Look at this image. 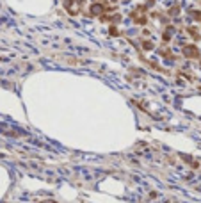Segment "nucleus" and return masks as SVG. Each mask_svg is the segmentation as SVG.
Listing matches in <instances>:
<instances>
[{
    "label": "nucleus",
    "mask_w": 201,
    "mask_h": 203,
    "mask_svg": "<svg viewBox=\"0 0 201 203\" xmlns=\"http://www.w3.org/2000/svg\"><path fill=\"white\" fill-rule=\"evenodd\" d=\"M103 11H105V6H101V4H98V2H96V4H93V6L89 7V13H91L93 16H98V15H101Z\"/></svg>",
    "instance_id": "nucleus-3"
},
{
    "label": "nucleus",
    "mask_w": 201,
    "mask_h": 203,
    "mask_svg": "<svg viewBox=\"0 0 201 203\" xmlns=\"http://www.w3.org/2000/svg\"><path fill=\"white\" fill-rule=\"evenodd\" d=\"M110 34L112 36H119V30L116 29V25H110Z\"/></svg>",
    "instance_id": "nucleus-6"
},
{
    "label": "nucleus",
    "mask_w": 201,
    "mask_h": 203,
    "mask_svg": "<svg viewBox=\"0 0 201 203\" xmlns=\"http://www.w3.org/2000/svg\"><path fill=\"white\" fill-rule=\"evenodd\" d=\"M86 0H64V7L70 15H79Z\"/></svg>",
    "instance_id": "nucleus-1"
},
{
    "label": "nucleus",
    "mask_w": 201,
    "mask_h": 203,
    "mask_svg": "<svg viewBox=\"0 0 201 203\" xmlns=\"http://www.w3.org/2000/svg\"><path fill=\"white\" fill-rule=\"evenodd\" d=\"M178 11H180V7H178V6H174V7L169 9V15H171V16H176V15H178Z\"/></svg>",
    "instance_id": "nucleus-5"
},
{
    "label": "nucleus",
    "mask_w": 201,
    "mask_h": 203,
    "mask_svg": "<svg viewBox=\"0 0 201 203\" xmlns=\"http://www.w3.org/2000/svg\"><path fill=\"white\" fill-rule=\"evenodd\" d=\"M143 48L144 50H151V48H153V43H150V41H143Z\"/></svg>",
    "instance_id": "nucleus-4"
},
{
    "label": "nucleus",
    "mask_w": 201,
    "mask_h": 203,
    "mask_svg": "<svg viewBox=\"0 0 201 203\" xmlns=\"http://www.w3.org/2000/svg\"><path fill=\"white\" fill-rule=\"evenodd\" d=\"M183 55L189 59H198L199 57V50H198V46H194V45H187L185 48H183Z\"/></svg>",
    "instance_id": "nucleus-2"
},
{
    "label": "nucleus",
    "mask_w": 201,
    "mask_h": 203,
    "mask_svg": "<svg viewBox=\"0 0 201 203\" xmlns=\"http://www.w3.org/2000/svg\"><path fill=\"white\" fill-rule=\"evenodd\" d=\"M43 203H55V201H52V200H48V201H43Z\"/></svg>",
    "instance_id": "nucleus-7"
}]
</instances>
